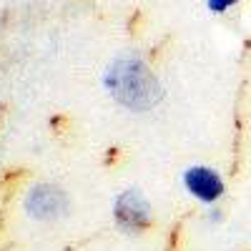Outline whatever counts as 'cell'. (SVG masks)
<instances>
[{"label": "cell", "mask_w": 251, "mask_h": 251, "mask_svg": "<svg viewBox=\"0 0 251 251\" xmlns=\"http://www.w3.org/2000/svg\"><path fill=\"white\" fill-rule=\"evenodd\" d=\"M236 3H239V0H206L208 10L216 13V15H221V13H226V10H231Z\"/></svg>", "instance_id": "obj_5"}, {"label": "cell", "mask_w": 251, "mask_h": 251, "mask_svg": "<svg viewBox=\"0 0 251 251\" xmlns=\"http://www.w3.org/2000/svg\"><path fill=\"white\" fill-rule=\"evenodd\" d=\"M113 221L126 234H141L151 226V203L138 188H128L116 196L113 201Z\"/></svg>", "instance_id": "obj_2"}, {"label": "cell", "mask_w": 251, "mask_h": 251, "mask_svg": "<svg viewBox=\"0 0 251 251\" xmlns=\"http://www.w3.org/2000/svg\"><path fill=\"white\" fill-rule=\"evenodd\" d=\"M103 83L108 93L128 111H151L161 100L158 78L136 53L116 58L103 75Z\"/></svg>", "instance_id": "obj_1"}, {"label": "cell", "mask_w": 251, "mask_h": 251, "mask_svg": "<svg viewBox=\"0 0 251 251\" xmlns=\"http://www.w3.org/2000/svg\"><path fill=\"white\" fill-rule=\"evenodd\" d=\"M183 186L201 203H216L226 191L221 174L211 166H188L183 171Z\"/></svg>", "instance_id": "obj_4"}, {"label": "cell", "mask_w": 251, "mask_h": 251, "mask_svg": "<svg viewBox=\"0 0 251 251\" xmlns=\"http://www.w3.org/2000/svg\"><path fill=\"white\" fill-rule=\"evenodd\" d=\"M25 211L38 221H55L66 216L68 211V196L55 183H38L25 196Z\"/></svg>", "instance_id": "obj_3"}]
</instances>
